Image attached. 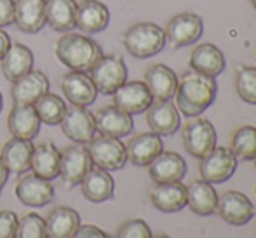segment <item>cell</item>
Segmentation results:
<instances>
[{
	"instance_id": "cell-43",
	"label": "cell",
	"mask_w": 256,
	"mask_h": 238,
	"mask_svg": "<svg viewBox=\"0 0 256 238\" xmlns=\"http://www.w3.org/2000/svg\"><path fill=\"white\" fill-rule=\"evenodd\" d=\"M2 108H4V97L0 94V111H2Z\"/></svg>"
},
{
	"instance_id": "cell-36",
	"label": "cell",
	"mask_w": 256,
	"mask_h": 238,
	"mask_svg": "<svg viewBox=\"0 0 256 238\" xmlns=\"http://www.w3.org/2000/svg\"><path fill=\"white\" fill-rule=\"evenodd\" d=\"M14 238H49L48 237V228H46L44 218H40L35 212L23 216L18 221L16 235Z\"/></svg>"
},
{
	"instance_id": "cell-39",
	"label": "cell",
	"mask_w": 256,
	"mask_h": 238,
	"mask_svg": "<svg viewBox=\"0 0 256 238\" xmlns=\"http://www.w3.org/2000/svg\"><path fill=\"white\" fill-rule=\"evenodd\" d=\"M14 24V0H0V28Z\"/></svg>"
},
{
	"instance_id": "cell-13",
	"label": "cell",
	"mask_w": 256,
	"mask_h": 238,
	"mask_svg": "<svg viewBox=\"0 0 256 238\" xmlns=\"http://www.w3.org/2000/svg\"><path fill=\"white\" fill-rule=\"evenodd\" d=\"M16 197L23 205L28 207H44L54 200V186L51 181L38 176L24 174L16 185Z\"/></svg>"
},
{
	"instance_id": "cell-38",
	"label": "cell",
	"mask_w": 256,
	"mask_h": 238,
	"mask_svg": "<svg viewBox=\"0 0 256 238\" xmlns=\"http://www.w3.org/2000/svg\"><path fill=\"white\" fill-rule=\"evenodd\" d=\"M18 221L20 219L12 211H0V238H14Z\"/></svg>"
},
{
	"instance_id": "cell-11",
	"label": "cell",
	"mask_w": 256,
	"mask_h": 238,
	"mask_svg": "<svg viewBox=\"0 0 256 238\" xmlns=\"http://www.w3.org/2000/svg\"><path fill=\"white\" fill-rule=\"evenodd\" d=\"M216 212L228 225L244 226L256 216V207L240 191H226L225 195L220 197Z\"/></svg>"
},
{
	"instance_id": "cell-18",
	"label": "cell",
	"mask_w": 256,
	"mask_h": 238,
	"mask_svg": "<svg viewBox=\"0 0 256 238\" xmlns=\"http://www.w3.org/2000/svg\"><path fill=\"white\" fill-rule=\"evenodd\" d=\"M49 92V78L44 71L32 70L16 82H12L10 96L14 104H35L38 97Z\"/></svg>"
},
{
	"instance_id": "cell-33",
	"label": "cell",
	"mask_w": 256,
	"mask_h": 238,
	"mask_svg": "<svg viewBox=\"0 0 256 238\" xmlns=\"http://www.w3.org/2000/svg\"><path fill=\"white\" fill-rule=\"evenodd\" d=\"M35 111H37L38 118H40L42 124L46 125H58L61 122L66 110V104L58 94L52 92H46L42 97H38L34 104Z\"/></svg>"
},
{
	"instance_id": "cell-26",
	"label": "cell",
	"mask_w": 256,
	"mask_h": 238,
	"mask_svg": "<svg viewBox=\"0 0 256 238\" xmlns=\"http://www.w3.org/2000/svg\"><path fill=\"white\" fill-rule=\"evenodd\" d=\"M225 66V56L214 44H199L190 54V68L206 77L216 78L220 73H223Z\"/></svg>"
},
{
	"instance_id": "cell-20",
	"label": "cell",
	"mask_w": 256,
	"mask_h": 238,
	"mask_svg": "<svg viewBox=\"0 0 256 238\" xmlns=\"http://www.w3.org/2000/svg\"><path fill=\"white\" fill-rule=\"evenodd\" d=\"M146 124L155 134L172 136L182 125V118L171 101H155L146 110Z\"/></svg>"
},
{
	"instance_id": "cell-12",
	"label": "cell",
	"mask_w": 256,
	"mask_h": 238,
	"mask_svg": "<svg viewBox=\"0 0 256 238\" xmlns=\"http://www.w3.org/2000/svg\"><path fill=\"white\" fill-rule=\"evenodd\" d=\"M112 96H114V106L129 115L143 113L154 103V96L150 94L148 87L145 82L140 80L124 82Z\"/></svg>"
},
{
	"instance_id": "cell-14",
	"label": "cell",
	"mask_w": 256,
	"mask_h": 238,
	"mask_svg": "<svg viewBox=\"0 0 256 238\" xmlns=\"http://www.w3.org/2000/svg\"><path fill=\"white\" fill-rule=\"evenodd\" d=\"M61 89L70 104L75 106H91L98 97L94 84L88 71H68L61 80Z\"/></svg>"
},
{
	"instance_id": "cell-29",
	"label": "cell",
	"mask_w": 256,
	"mask_h": 238,
	"mask_svg": "<svg viewBox=\"0 0 256 238\" xmlns=\"http://www.w3.org/2000/svg\"><path fill=\"white\" fill-rule=\"evenodd\" d=\"M34 150V143L28 141V139L10 138L9 141L4 144L0 157H2L4 164H6L9 172H12V174H24L26 171H30Z\"/></svg>"
},
{
	"instance_id": "cell-32",
	"label": "cell",
	"mask_w": 256,
	"mask_h": 238,
	"mask_svg": "<svg viewBox=\"0 0 256 238\" xmlns=\"http://www.w3.org/2000/svg\"><path fill=\"white\" fill-rule=\"evenodd\" d=\"M80 226V216L72 207H56L49 212L46 219V228H48L49 238H74Z\"/></svg>"
},
{
	"instance_id": "cell-7",
	"label": "cell",
	"mask_w": 256,
	"mask_h": 238,
	"mask_svg": "<svg viewBox=\"0 0 256 238\" xmlns=\"http://www.w3.org/2000/svg\"><path fill=\"white\" fill-rule=\"evenodd\" d=\"M60 125L64 136L77 144H88L96 136L94 115L86 106H66Z\"/></svg>"
},
{
	"instance_id": "cell-31",
	"label": "cell",
	"mask_w": 256,
	"mask_h": 238,
	"mask_svg": "<svg viewBox=\"0 0 256 238\" xmlns=\"http://www.w3.org/2000/svg\"><path fill=\"white\" fill-rule=\"evenodd\" d=\"M60 164H61V153L54 143L46 141L38 146H35L34 155H32V172L42 179L52 181L60 176Z\"/></svg>"
},
{
	"instance_id": "cell-9",
	"label": "cell",
	"mask_w": 256,
	"mask_h": 238,
	"mask_svg": "<svg viewBox=\"0 0 256 238\" xmlns=\"http://www.w3.org/2000/svg\"><path fill=\"white\" fill-rule=\"evenodd\" d=\"M204 23L199 14L194 12H180L168 23L166 37L172 44V47L182 49L192 45L202 37Z\"/></svg>"
},
{
	"instance_id": "cell-44",
	"label": "cell",
	"mask_w": 256,
	"mask_h": 238,
	"mask_svg": "<svg viewBox=\"0 0 256 238\" xmlns=\"http://www.w3.org/2000/svg\"><path fill=\"white\" fill-rule=\"evenodd\" d=\"M152 238H169L168 235H157V237H152Z\"/></svg>"
},
{
	"instance_id": "cell-2",
	"label": "cell",
	"mask_w": 256,
	"mask_h": 238,
	"mask_svg": "<svg viewBox=\"0 0 256 238\" xmlns=\"http://www.w3.org/2000/svg\"><path fill=\"white\" fill-rule=\"evenodd\" d=\"M56 57L72 71H89L103 56L102 45L88 35L66 31L54 45Z\"/></svg>"
},
{
	"instance_id": "cell-35",
	"label": "cell",
	"mask_w": 256,
	"mask_h": 238,
	"mask_svg": "<svg viewBox=\"0 0 256 238\" xmlns=\"http://www.w3.org/2000/svg\"><path fill=\"white\" fill-rule=\"evenodd\" d=\"M236 91L248 104H256V66H240L236 75Z\"/></svg>"
},
{
	"instance_id": "cell-37",
	"label": "cell",
	"mask_w": 256,
	"mask_h": 238,
	"mask_svg": "<svg viewBox=\"0 0 256 238\" xmlns=\"http://www.w3.org/2000/svg\"><path fill=\"white\" fill-rule=\"evenodd\" d=\"M115 238H152V230L143 219H129L118 228Z\"/></svg>"
},
{
	"instance_id": "cell-41",
	"label": "cell",
	"mask_w": 256,
	"mask_h": 238,
	"mask_svg": "<svg viewBox=\"0 0 256 238\" xmlns=\"http://www.w3.org/2000/svg\"><path fill=\"white\" fill-rule=\"evenodd\" d=\"M10 37L4 31V28H0V59L4 57V54L7 52V49L10 47Z\"/></svg>"
},
{
	"instance_id": "cell-30",
	"label": "cell",
	"mask_w": 256,
	"mask_h": 238,
	"mask_svg": "<svg viewBox=\"0 0 256 238\" xmlns=\"http://www.w3.org/2000/svg\"><path fill=\"white\" fill-rule=\"evenodd\" d=\"M46 24L54 31H72L77 26L75 0H46Z\"/></svg>"
},
{
	"instance_id": "cell-6",
	"label": "cell",
	"mask_w": 256,
	"mask_h": 238,
	"mask_svg": "<svg viewBox=\"0 0 256 238\" xmlns=\"http://www.w3.org/2000/svg\"><path fill=\"white\" fill-rule=\"evenodd\" d=\"M237 157L232 153L230 148L214 146L206 157L200 158L199 171L200 178L211 185H220V183L228 181L237 171Z\"/></svg>"
},
{
	"instance_id": "cell-42",
	"label": "cell",
	"mask_w": 256,
	"mask_h": 238,
	"mask_svg": "<svg viewBox=\"0 0 256 238\" xmlns=\"http://www.w3.org/2000/svg\"><path fill=\"white\" fill-rule=\"evenodd\" d=\"M7 179H9V171H7L6 164H4L2 157H0V191H2V188L6 186Z\"/></svg>"
},
{
	"instance_id": "cell-15",
	"label": "cell",
	"mask_w": 256,
	"mask_h": 238,
	"mask_svg": "<svg viewBox=\"0 0 256 238\" xmlns=\"http://www.w3.org/2000/svg\"><path fill=\"white\" fill-rule=\"evenodd\" d=\"M148 174L155 185L182 181L186 174V162L176 151H162L148 165Z\"/></svg>"
},
{
	"instance_id": "cell-3",
	"label": "cell",
	"mask_w": 256,
	"mask_h": 238,
	"mask_svg": "<svg viewBox=\"0 0 256 238\" xmlns=\"http://www.w3.org/2000/svg\"><path fill=\"white\" fill-rule=\"evenodd\" d=\"M166 30L155 23H136L122 35V44L131 56L146 59L166 47Z\"/></svg>"
},
{
	"instance_id": "cell-21",
	"label": "cell",
	"mask_w": 256,
	"mask_h": 238,
	"mask_svg": "<svg viewBox=\"0 0 256 238\" xmlns=\"http://www.w3.org/2000/svg\"><path fill=\"white\" fill-rule=\"evenodd\" d=\"M178 75L166 64H154L145 71V85L154 101H171L178 89Z\"/></svg>"
},
{
	"instance_id": "cell-45",
	"label": "cell",
	"mask_w": 256,
	"mask_h": 238,
	"mask_svg": "<svg viewBox=\"0 0 256 238\" xmlns=\"http://www.w3.org/2000/svg\"><path fill=\"white\" fill-rule=\"evenodd\" d=\"M251 3H253V7L256 9V0H251Z\"/></svg>"
},
{
	"instance_id": "cell-25",
	"label": "cell",
	"mask_w": 256,
	"mask_h": 238,
	"mask_svg": "<svg viewBox=\"0 0 256 238\" xmlns=\"http://www.w3.org/2000/svg\"><path fill=\"white\" fill-rule=\"evenodd\" d=\"M154 207L166 214H172L186 207V186L182 181L162 183L150 191Z\"/></svg>"
},
{
	"instance_id": "cell-8",
	"label": "cell",
	"mask_w": 256,
	"mask_h": 238,
	"mask_svg": "<svg viewBox=\"0 0 256 238\" xmlns=\"http://www.w3.org/2000/svg\"><path fill=\"white\" fill-rule=\"evenodd\" d=\"M92 169V160L89 157L88 146L84 144H72L61 151L60 178L68 188L80 185L84 176Z\"/></svg>"
},
{
	"instance_id": "cell-40",
	"label": "cell",
	"mask_w": 256,
	"mask_h": 238,
	"mask_svg": "<svg viewBox=\"0 0 256 238\" xmlns=\"http://www.w3.org/2000/svg\"><path fill=\"white\" fill-rule=\"evenodd\" d=\"M74 238H112V237L94 225H84V226L80 225L77 233L74 235Z\"/></svg>"
},
{
	"instance_id": "cell-46",
	"label": "cell",
	"mask_w": 256,
	"mask_h": 238,
	"mask_svg": "<svg viewBox=\"0 0 256 238\" xmlns=\"http://www.w3.org/2000/svg\"><path fill=\"white\" fill-rule=\"evenodd\" d=\"M253 162H254V167H256V158H254V160H253Z\"/></svg>"
},
{
	"instance_id": "cell-27",
	"label": "cell",
	"mask_w": 256,
	"mask_h": 238,
	"mask_svg": "<svg viewBox=\"0 0 256 238\" xmlns=\"http://www.w3.org/2000/svg\"><path fill=\"white\" fill-rule=\"evenodd\" d=\"M218 193L211 183L204 179H197L190 186H186V205L197 216H212L218 209Z\"/></svg>"
},
{
	"instance_id": "cell-1",
	"label": "cell",
	"mask_w": 256,
	"mask_h": 238,
	"mask_svg": "<svg viewBox=\"0 0 256 238\" xmlns=\"http://www.w3.org/2000/svg\"><path fill=\"white\" fill-rule=\"evenodd\" d=\"M218 84L212 77H206L197 71H186L178 80L176 103L185 117L194 118L202 115L216 99Z\"/></svg>"
},
{
	"instance_id": "cell-34",
	"label": "cell",
	"mask_w": 256,
	"mask_h": 238,
	"mask_svg": "<svg viewBox=\"0 0 256 238\" xmlns=\"http://www.w3.org/2000/svg\"><path fill=\"white\" fill-rule=\"evenodd\" d=\"M232 153L237 160H254L256 158V127L242 125L232 136Z\"/></svg>"
},
{
	"instance_id": "cell-5",
	"label": "cell",
	"mask_w": 256,
	"mask_h": 238,
	"mask_svg": "<svg viewBox=\"0 0 256 238\" xmlns=\"http://www.w3.org/2000/svg\"><path fill=\"white\" fill-rule=\"evenodd\" d=\"M89 157L92 160V165L104 171H120L128 164V151L126 144L118 138H110V136H102L92 138L88 143Z\"/></svg>"
},
{
	"instance_id": "cell-10",
	"label": "cell",
	"mask_w": 256,
	"mask_h": 238,
	"mask_svg": "<svg viewBox=\"0 0 256 238\" xmlns=\"http://www.w3.org/2000/svg\"><path fill=\"white\" fill-rule=\"evenodd\" d=\"M216 129L208 118H196L183 129V144L192 157L202 158L216 146Z\"/></svg>"
},
{
	"instance_id": "cell-28",
	"label": "cell",
	"mask_w": 256,
	"mask_h": 238,
	"mask_svg": "<svg viewBox=\"0 0 256 238\" xmlns=\"http://www.w3.org/2000/svg\"><path fill=\"white\" fill-rule=\"evenodd\" d=\"M2 63V73L7 80L12 84L18 78L26 75L28 71L34 70V52L24 44H10L7 52L0 59Z\"/></svg>"
},
{
	"instance_id": "cell-17",
	"label": "cell",
	"mask_w": 256,
	"mask_h": 238,
	"mask_svg": "<svg viewBox=\"0 0 256 238\" xmlns=\"http://www.w3.org/2000/svg\"><path fill=\"white\" fill-rule=\"evenodd\" d=\"M128 160L136 167H148L157 155L164 151L162 136L155 132H142V134L131 138V141L126 144Z\"/></svg>"
},
{
	"instance_id": "cell-16",
	"label": "cell",
	"mask_w": 256,
	"mask_h": 238,
	"mask_svg": "<svg viewBox=\"0 0 256 238\" xmlns=\"http://www.w3.org/2000/svg\"><path fill=\"white\" fill-rule=\"evenodd\" d=\"M96 132L102 136H110V138H124L129 136L134 129L132 115L118 110L117 106H104L94 115Z\"/></svg>"
},
{
	"instance_id": "cell-22",
	"label": "cell",
	"mask_w": 256,
	"mask_h": 238,
	"mask_svg": "<svg viewBox=\"0 0 256 238\" xmlns=\"http://www.w3.org/2000/svg\"><path fill=\"white\" fill-rule=\"evenodd\" d=\"M110 23V10L100 0H80L77 3V28L86 35L103 31Z\"/></svg>"
},
{
	"instance_id": "cell-23",
	"label": "cell",
	"mask_w": 256,
	"mask_h": 238,
	"mask_svg": "<svg viewBox=\"0 0 256 238\" xmlns=\"http://www.w3.org/2000/svg\"><path fill=\"white\" fill-rule=\"evenodd\" d=\"M14 24L23 33H38L46 24V0H16Z\"/></svg>"
},
{
	"instance_id": "cell-24",
	"label": "cell",
	"mask_w": 256,
	"mask_h": 238,
	"mask_svg": "<svg viewBox=\"0 0 256 238\" xmlns=\"http://www.w3.org/2000/svg\"><path fill=\"white\" fill-rule=\"evenodd\" d=\"M82 195L92 204H102V202L112 200L115 195V181L110 172L100 167H92L84 179L80 181Z\"/></svg>"
},
{
	"instance_id": "cell-4",
	"label": "cell",
	"mask_w": 256,
	"mask_h": 238,
	"mask_svg": "<svg viewBox=\"0 0 256 238\" xmlns=\"http://www.w3.org/2000/svg\"><path fill=\"white\" fill-rule=\"evenodd\" d=\"M92 84L98 94L112 96L124 82H128V66L120 56H103L89 70Z\"/></svg>"
},
{
	"instance_id": "cell-19",
	"label": "cell",
	"mask_w": 256,
	"mask_h": 238,
	"mask_svg": "<svg viewBox=\"0 0 256 238\" xmlns=\"http://www.w3.org/2000/svg\"><path fill=\"white\" fill-rule=\"evenodd\" d=\"M40 118L35 111L34 104H14L7 117V127L12 138L35 139L40 132Z\"/></svg>"
}]
</instances>
